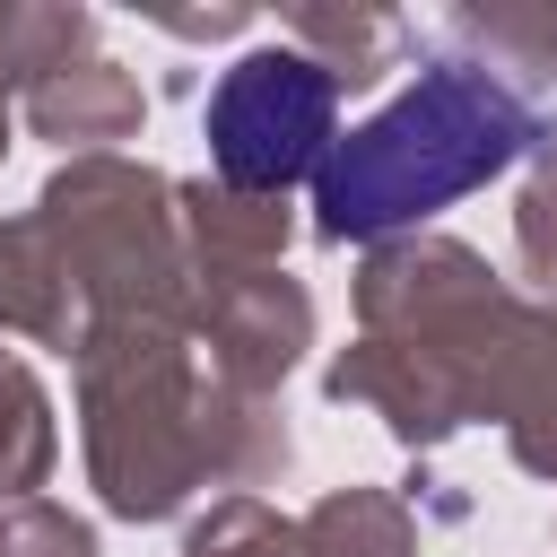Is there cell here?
Listing matches in <instances>:
<instances>
[{
  "label": "cell",
  "instance_id": "obj_1",
  "mask_svg": "<svg viewBox=\"0 0 557 557\" xmlns=\"http://www.w3.org/2000/svg\"><path fill=\"white\" fill-rule=\"evenodd\" d=\"M366 339L322 374L331 400H366L400 444H444L496 418L513 461L557 479V305H522L470 244H383L357 270Z\"/></svg>",
  "mask_w": 557,
  "mask_h": 557
},
{
  "label": "cell",
  "instance_id": "obj_2",
  "mask_svg": "<svg viewBox=\"0 0 557 557\" xmlns=\"http://www.w3.org/2000/svg\"><path fill=\"white\" fill-rule=\"evenodd\" d=\"M78 418H87V470L104 505L131 522L174 513L209 479L252 496V479L287 470V426L270 418V400L191 374V348L165 322L78 331Z\"/></svg>",
  "mask_w": 557,
  "mask_h": 557
},
{
  "label": "cell",
  "instance_id": "obj_3",
  "mask_svg": "<svg viewBox=\"0 0 557 557\" xmlns=\"http://www.w3.org/2000/svg\"><path fill=\"white\" fill-rule=\"evenodd\" d=\"M531 148H557V104L531 78L496 70L487 52H435L366 131L331 139L313 174V235L348 244V235L418 226L461 191L496 183Z\"/></svg>",
  "mask_w": 557,
  "mask_h": 557
},
{
  "label": "cell",
  "instance_id": "obj_4",
  "mask_svg": "<svg viewBox=\"0 0 557 557\" xmlns=\"http://www.w3.org/2000/svg\"><path fill=\"white\" fill-rule=\"evenodd\" d=\"M35 244L78 313V331L104 322H165L191 331V252L174 218V183L131 157H78L35 200Z\"/></svg>",
  "mask_w": 557,
  "mask_h": 557
},
{
  "label": "cell",
  "instance_id": "obj_5",
  "mask_svg": "<svg viewBox=\"0 0 557 557\" xmlns=\"http://www.w3.org/2000/svg\"><path fill=\"white\" fill-rule=\"evenodd\" d=\"M331 122H339V78L296 44H261L209 96V165L244 200H287V183L322 174Z\"/></svg>",
  "mask_w": 557,
  "mask_h": 557
},
{
  "label": "cell",
  "instance_id": "obj_6",
  "mask_svg": "<svg viewBox=\"0 0 557 557\" xmlns=\"http://www.w3.org/2000/svg\"><path fill=\"white\" fill-rule=\"evenodd\" d=\"M191 331L209 339V374L244 400H270V383H287V366L305 357L313 339V296L287 278V270H261V278H226V287H200L191 296Z\"/></svg>",
  "mask_w": 557,
  "mask_h": 557
},
{
  "label": "cell",
  "instance_id": "obj_7",
  "mask_svg": "<svg viewBox=\"0 0 557 557\" xmlns=\"http://www.w3.org/2000/svg\"><path fill=\"white\" fill-rule=\"evenodd\" d=\"M174 218H183V252H191V287H226V278H261L287 252V200H244L226 183H174Z\"/></svg>",
  "mask_w": 557,
  "mask_h": 557
},
{
  "label": "cell",
  "instance_id": "obj_8",
  "mask_svg": "<svg viewBox=\"0 0 557 557\" xmlns=\"http://www.w3.org/2000/svg\"><path fill=\"white\" fill-rule=\"evenodd\" d=\"M139 113H148L139 78L113 70L104 52H78V61L44 70V78L26 87V122H35L44 139H61V148H87V157H104V139H131Z\"/></svg>",
  "mask_w": 557,
  "mask_h": 557
},
{
  "label": "cell",
  "instance_id": "obj_9",
  "mask_svg": "<svg viewBox=\"0 0 557 557\" xmlns=\"http://www.w3.org/2000/svg\"><path fill=\"white\" fill-rule=\"evenodd\" d=\"M278 26H287V44H296L305 61H322V70L339 78V96H348V87H374V78L418 44L409 17H392V9H287Z\"/></svg>",
  "mask_w": 557,
  "mask_h": 557
},
{
  "label": "cell",
  "instance_id": "obj_10",
  "mask_svg": "<svg viewBox=\"0 0 557 557\" xmlns=\"http://www.w3.org/2000/svg\"><path fill=\"white\" fill-rule=\"evenodd\" d=\"M296 531H305V557H418V522L383 487H339Z\"/></svg>",
  "mask_w": 557,
  "mask_h": 557
},
{
  "label": "cell",
  "instance_id": "obj_11",
  "mask_svg": "<svg viewBox=\"0 0 557 557\" xmlns=\"http://www.w3.org/2000/svg\"><path fill=\"white\" fill-rule=\"evenodd\" d=\"M0 331H26V339H52V348H78V313L35 244V226H0Z\"/></svg>",
  "mask_w": 557,
  "mask_h": 557
},
{
  "label": "cell",
  "instance_id": "obj_12",
  "mask_svg": "<svg viewBox=\"0 0 557 557\" xmlns=\"http://www.w3.org/2000/svg\"><path fill=\"white\" fill-rule=\"evenodd\" d=\"M52 470V409H44V383L0 357V496H35Z\"/></svg>",
  "mask_w": 557,
  "mask_h": 557
},
{
  "label": "cell",
  "instance_id": "obj_13",
  "mask_svg": "<svg viewBox=\"0 0 557 557\" xmlns=\"http://www.w3.org/2000/svg\"><path fill=\"white\" fill-rule=\"evenodd\" d=\"M183 557H305V531L278 522L261 496H218V505L191 522Z\"/></svg>",
  "mask_w": 557,
  "mask_h": 557
},
{
  "label": "cell",
  "instance_id": "obj_14",
  "mask_svg": "<svg viewBox=\"0 0 557 557\" xmlns=\"http://www.w3.org/2000/svg\"><path fill=\"white\" fill-rule=\"evenodd\" d=\"M0 557H96V531L52 496H0Z\"/></svg>",
  "mask_w": 557,
  "mask_h": 557
},
{
  "label": "cell",
  "instance_id": "obj_15",
  "mask_svg": "<svg viewBox=\"0 0 557 557\" xmlns=\"http://www.w3.org/2000/svg\"><path fill=\"white\" fill-rule=\"evenodd\" d=\"M513 252H522V278H531L540 296H557V148H548V157H540V174L522 183Z\"/></svg>",
  "mask_w": 557,
  "mask_h": 557
},
{
  "label": "cell",
  "instance_id": "obj_16",
  "mask_svg": "<svg viewBox=\"0 0 557 557\" xmlns=\"http://www.w3.org/2000/svg\"><path fill=\"white\" fill-rule=\"evenodd\" d=\"M0 35H9V9H0ZM0 148H9V78H0Z\"/></svg>",
  "mask_w": 557,
  "mask_h": 557
}]
</instances>
